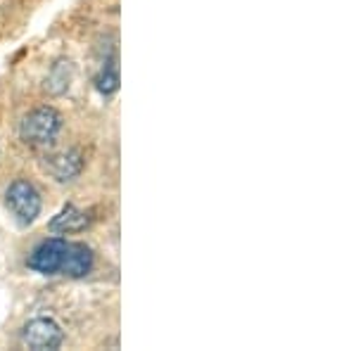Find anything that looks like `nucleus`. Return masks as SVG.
Masks as SVG:
<instances>
[{
    "mask_svg": "<svg viewBox=\"0 0 356 351\" xmlns=\"http://www.w3.org/2000/svg\"><path fill=\"white\" fill-rule=\"evenodd\" d=\"M5 206L19 226H29L41 214V195L29 181H15L5 190Z\"/></svg>",
    "mask_w": 356,
    "mask_h": 351,
    "instance_id": "f03ea898",
    "label": "nucleus"
},
{
    "mask_svg": "<svg viewBox=\"0 0 356 351\" xmlns=\"http://www.w3.org/2000/svg\"><path fill=\"white\" fill-rule=\"evenodd\" d=\"M67 252H69V240L50 238L29 254L26 266L41 275H60L62 266H65Z\"/></svg>",
    "mask_w": 356,
    "mask_h": 351,
    "instance_id": "7ed1b4c3",
    "label": "nucleus"
},
{
    "mask_svg": "<svg viewBox=\"0 0 356 351\" xmlns=\"http://www.w3.org/2000/svg\"><path fill=\"white\" fill-rule=\"evenodd\" d=\"M95 256L93 250L86 247L83 243H69V252L65 259V266H62L60 275H67V278H83L93 270Z\"/></svg>",
    "mask_w": 356,
    "mask_h": 351,
    "instance_id": "423d86ee",
    "label": "nucleus"
},
{
    "mask_svg": "<svg viewBox=\"0 0 356 351\" xmlns=\"http://www.w3.org/2000/svg\"><path fill=\"white\" fill-rule=\"evenodd\" d=\"M88 223H90V216L86 214V211L76 209L74 204H67L65 209L50 221V230H53V233H60V235L81 233Z\"/></svg>",
    "mask_w": 356,
    "mask_h": 351,
    "instance_id": "0eeeda50",
    "label": "nucleus"
},
{
    "mask_svg": "<svg viewBox=\"0 0 356 351\" xmlns=\"http://www.w3.org/2000/svg\"><path fill=\"white\" fill-rule=\"evenodd\" d=\"M83 169V159L76 149H67V152H57L45 157V171L55 178V181H74Z\"/></svg>",
    "mask_w": 356,
    "mask_h": 351,
    "instance_id": "39448f33",
    "label": "nucleus"
},
{
    "mask_svg": "<svg viewBox=\"0 0 356 351\" xmlns=\"http://www.w3.org/2000/svg\"><path fill=\"white\" fill-rule=\"evenodd\" d=\"M95 88L100 90L102 95L117 93V88H119V69H117V60H114V57L105 60V65L100 67V74L95 76Z\"/></svg>",
    "mask_w": 356,
    "mask_h": 351,
    "instance_id": "6e6552de",
    "label": "nucleus"
},
{
    "mask_svg": "<svg viewBox=\"0 0 356 351\" xmlns=\"http://www.w3.org/2000/svg\"><path fill=\"white\" fill-rule=\"evenodd\" d=\"M62 131V117L53 107L31 109L19 124V136L29 145H48Z\"/></svg>",
    "mask_w": 356,
    "mask_h": 351,
    "instance_id": "f257e3e1",
    "label": "nucleus"
},
{
    "mask_svg": "<svg viewBox=\"0 0 356 351\" xmlns=\"http://www.w3.org/2000/svg\"><path fill=\"white\" fill-rule=\"evenodd\" d=\"M22 342L36 351L60 349L62 342H65V332L53 318H33L22 330Z\"/></svg>",
    "mask_w": 356,
    "mask_h": 351,
    "instance_id": "20e7f679",
    "label": "nucleus"
}]
</instances>
